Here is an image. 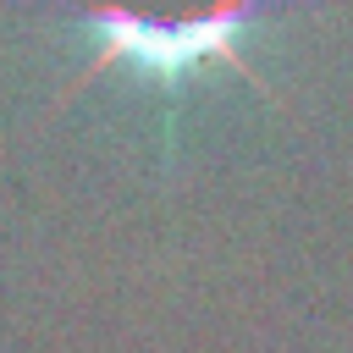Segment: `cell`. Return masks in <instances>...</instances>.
Here are the masks:
<instances>
[{
	"mask_svg": "<svg viewBox=\"0 0 353 353\" xmlns=\"http://www.w3.org/2000/svg\"><path fill=\"white\" fill-rule=\"evenodd\" d=\"M254 11L248 6H215V11H199V17H182V22H143L132 11H88V28L99 33V66L105 61H138L143 72H160V77H176L182 66L204 61V55H226L243 66L237 55V28L248 22Z\"/></svg>",
	"mask_w": 353,
	"mask_h": 353,
	"instance_id": "cell-1",
	"label": "cell"
}]
</instances>
